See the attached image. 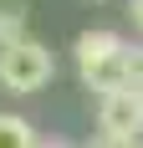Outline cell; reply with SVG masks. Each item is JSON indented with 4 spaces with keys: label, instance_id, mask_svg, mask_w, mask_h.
I'll list each match as a JSON object with an SVG mask.
<instances>
[{
    "label": "cell",
    "instance_id": "ba28073f",
    "mask_svg": "<svg viewBox=\"0 0 143 148\" xmlns=\"http://www.w3.org/2000/svg\"><path fill=\"white\" fill-rule=\"evenodd\" d=\"M41 148H72V143H61V138H41Z\"/></svg>",
    "mask_w": 143,
    "mask_h": 148
},
{
    "label": "cell",
    "instance_id": "8992f818",
    "mask_svg": "<svg viewBox=\"0 0 143 148\" xmlns=\"http://www.w3.org/2000/svg\"><path fill=\"white\" fill-rule=\"evenodd\" d=\"M87 148H138V143H118V138H107V133H92Z\"/></svg>",
    "mask_w": 143,
    "mask_h": 148
},
{
    "label": "cell",
    "instance_id": "5b68a950",
    "mask_svg": "<svg viewBox=\"0 0 143 148\" xmlns=\"http://www.w3.org/2000/svg\"><path fill=\"white\" fill-rule=\"evenodd\" d=\"M128 87L143 92V46H128Z\"/></svg>",
    "mask_w": 143,
    "mask_h": 148
},
{
    "label": "cell",
    "instance_id": "9c48e42d",
    "mask_svg": "<svg viewBox=\"0 0 143 148\" xmlns=\"http://www.w3.org/2000/svg\"><path fill=\"white\" fill-rule=\"evenodd\" d=\"M138 148H143V143H138Z\"/></svg>",
    "mask_w": 143,
    "mask_h": 148
},
{
    "label": "cell",
    "instance_id": "3957f363",
    "mask_svg": "<svg viewBox=\"0 0 143 148\" xmlns=\"http://www.w3.org/2000/svg\"><path fill=\"white\" fill-rule=\"evenodd\" d=\"M0 148H41L31 118H15V112H0Z\"/></svg>",
    "mask_w": 143,
    "mask_h": 148
},
{
    "label": "cell",
    "instance_id": "6da1fadb",
    "mask_svg": "<svg viewBox=\"0 0 143 148\" xmlns=\"http://www.w3.org/2000/svg\"><path fill=\"white\" fill-rule=\"evenodd\" d=\"M56 77V56H51V46L41 41H15L0 51V87L5 92H21V97H31V92H41L46 82Z\"/></svg>",
    "mask_w": 143,
    "mask_h": 148
},
{
    "label": "cell",
    "instance_id": "7a4b0ae2",
    "mask_svg": "<svg viewBox=\"0 0 143 148\" xmlns=\"http://www.w3.org/2000/svg\"><path fill=\"white\" fill-rule=\"evenodd\" d=\"M97 133L118 138V143H138V133H143V92L138 87L107 92L97 102Z\"/></svg>",
    "mask_w": 143,
    "mask_h": 148
},
{
    "label": "cell",
    "instance_id": "277c9868",
    "mask_svg": "<svg viewBox=\"0 0 143 148\" xmlns=\"http://www.w3.org/2000/svg\"><path fill=\"white\" fill-rule=\"evenodd\" d=\"M15 41H26V10L21 5H0V51Z\"/></svg>",
    "mask_w": 143,
    "mask_h": 148
},
{
    "label": "cell",
    "instance_id": "52a82bcc",
    "mask_svg": "<svg viewBox=\"0 0 143 148\" xmlns=\"http://www.w3.org/2000/svg\"><path fill=\"white\" fill-rule=\"evenodd\" d=\"M128 15H133V26L143 31V0H128Z\"/></svg>",
    "mask_w": 143,
    "mask_h": 148
}]
</instances>
